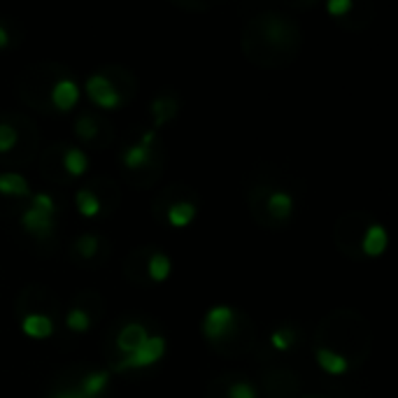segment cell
<instances>
[{"label":"cell","instance_id":"1","mask_svg":"<svg viewBox=\"0 0 398 398\" xmlns=\"http://www.w3.org/2000/svg\"><path fill=\"white\" fill-rule=\"evenodd\" d=\"M165 350H168V343H165L163 336H150L133 354L121 356V361L114 363V370H117V373H124V370H136V368L154 365L165 356Z\"/></svg>","mask_w":398,"mask_h":398},{"label":"cell","instance_id":"2","mask_svg":"<svg viewBox=\"0 0 398 398\" xmlns=\"http://www.w3.org/2000/svg\"><path fill=\"white\" fill-rule=\"evenodd\" d=\"M237 322V312L230 305H215L205 312L203 317V333L212 343H219L221 338L233 331V324Z\"/></svg>","mask_w":398,"mask_h":398},{"label":"cell","instance_id":"3","mask_svg":"<svg viewBox=\"0 0 398 398\" xmlns=\"http://www.w3.org/2000/svg\"><path fill=\"white\" fill-rule=\"evenodd\" d=\"M84 91L96 105L102 107V110H114V107H119L121 100H124L121 98V91L114 87V82L107 75H100V73L89 77L84 84Z\"/></svg>","mask_w":398,"mask_h":398},{"label":"cell","instance_id":"4","mask_svg":"<svg viewBox=\"0 0 398 398\" xmlns=\"http://www.w3.org/2000/svg\"><path fill=\"white\" fill-rule=\"evenodd\" d=\"M21 226H24V230H28V233H33L35 237H40V240H47V237H51V233L56 230V217L44 210L33 208V205H28L21 215Z\"/></svg>","mask_w":398,"mask_h":398},{"label":"cell","instance_id":"5","mask_svg":"<svg viewBox=\"0 0 398 398\" xmlns=\"http://www.w3.org/2000/svg\"><path fill=\"white\" fill-rule=\"evenodd\" d=\"M80 96H82L80 84H77L73 77H61V80H56V84L51 87L49 100L56 110L68 112V110H73L77 102H80Z\"/></svg>","mask_w":398,"mask_h":398},{"label":"cell","instance_id":"6","mask_svg":"<svg viewBox=\"0 0 398 398\" xmlns=\"http://www.w3.org/2000/svg\"><path fill=\"white\" fill-rule=\"evenodd\" d=\"M152 143H154V131H147L143 140L131 147H126L124 154H121V161L128 170H140L143 165L150 163L152 159Z\"/></svg>","mask_w":398,"mask_h":398},{"label":"cell","instance_id":"7","mask_svg":"<svg viewBox=\"0 0 398 398\" xmlns=\"http://www.w3.org/2000/svg\"><path fill=\"white\" fill-rule=\"evenodd\" d=\"M21 331L33 340H47L54 336V319L42 312H30L21 319Z\"/></svg>","mask_w":398,"mask_h":398},{"label":"cell","instance_id":"8","mask_svg":"<svg viewBox=\"0 0 398 398\" xmlns=\"http://www.w3.org/2000/svg\"><path fill=\"white\" fill-rule=\"evenodd\" d=\"M147 338H150V333H147V329L143 324H138V322L126 324L117 336V347L121 352V356L133 354V352H136Z\"/></svg>","mask_w":398,"mask_h":398},{"label":"cell","instance_id":"9","mask_svg":"<svg viewBox=\"0 0 398 398\" xmlns=\"http://www.w3.org/2000/svg\"><path fill=\"white\" fill-rule=\"evenodd\" d=\"M110 380H112V373L110 370H91L77 382V389L84 398H100L102 394L110 387Z\"/></svg>","mask_w":398,"mask_h":398},{"label":"cell","instance_id":"10","mask_svg":"<svg viewBox=\"0 0 398 398\" xmlns=\"http://www.w3.org/2000/svg\"><path fill=\"white\" fill-rule=\"evenodd\" d=\"M389 245V233L382 224H370L361 237V249L365 256H380Z\"/></svg>","mask_w":398,"mask_h":398},{"label":"cell","instance_id":"11","mask_svg":"<svg viewBox=\"0 0 398 398\" xmlns=\"http://www.w3.org/2000/svg\"><path fill=\"white\" fill-rule=\"evenodd\" d=\"M314 359H317L319 368L329 375H345L350 370V361L345 354H340L336 350H329V347H319L314 352Z\"/></svg>","mask_w":398,"mask_h":398},{"label":"cell","instance_id":"12","mask_svg":"<svg viewBox=\"0 0 398 398\" xmlns=\"http://www.w3.org/2000/svg\"><path fill=\"white\" fill-rule=\"evenodd\" d=\"M266 210L271 212V217H273V219H278V221L289 219V217H291V212H293L291 194H287V191H282V189L271 191L268 198H266Z\"/></svg>","mask_w":398,"mask_h":398},{"label":"cell","instance_id":"13","mask_svg":"<svg viewBox=\"0 0 398 398\" xmlns=\"http://www.w3.org/2000/svg\"><path fill=\"white\" fill-rule=\"evenodd\" d=\"M61 163H63V170H66L70 177H80L89 170V156L80 147H68V150L63 152Z\"/></svg>","mask_w":398,"mask_h":398},{"label":"cell","instance_id":"14","mask_svg":"<svg viewBox=\"0 0 398 398\" xmlns=\"http://www.w3.org/2000/svg\"><path fill=\"white\" fill-rule=\"evenodd\" d=\"M165 217H168L170 226L184 228V226H189V224L194 221V217H196V205L189 203V201H177V203L168 205V215H165Z\"/></svg>","mask_w":398,"mask_h":398},{"label":"cell","instance_id":"15","mask_svg":"<svg viewBox=\"0 0 398 398\" xmlns=\"http://www.w3.org/2000/svg\"><path fill=\"white\" fill-rule=\"evenodd\" d=\"M172 271V261L168 254L163 252H154L147 261V275H150L152 282H165L170 278Z\"/></svg>","mask_w":398,"mask_h":398},{"label":"cell","instance_id":"16","mask_svg":"<svg viewBox=\"0 0 398 398\" xmlns=\"http://www.w3.org/2000/svg\"><path fill=\"white\" fill-rule=\"evenodd\" d=\"M28 182L19 172H0V196H26L28 194Z\"/></svg>","mask_w":398,"mask_h":398},{"label":"cell","instance_id":"17","mask_svg":"<svg viewBox=\"0 0 398 398\" xmlns=\"http://www.w3.org/2000/svg\"><path fill=\"white\" fill-rule=\"evenodd\" d=\"M66 326L75 333H87L91 329V314H89L82 305L70 307L66 314Z\"/></svg>","mask_w":398,"mask_h":398},{"label":"cell","instance_id":"18","mask_svg":"<svg viewBox=\"0 0 398 398\" xmlns=\"http://www.w3.org/2000/svg\"><path fill=\"white\" fill-rule=\"evenodd\" d=\"M75 198H77V210H80V215H84V217H96L102 208L100 198L96 196L91 189H80Z\"/></svg>","mask_w":398,"mask_h":398},{"label":"cell","instance_id":"19","mask_svg":"<svg viewBox=\"0 0 398 398\" xmlns=\"http://www.w3.org/2000/svg\"><path fill=\"white\" fill-rule=\"evenodd\" d=\"M296 331L291 329V326H282V329L278 331H273V336H271V345L278 352H287V350H291L293 347V343H296Z\"/></svg>","mask_w":398,"mask_h":398},{"label":"cell","instance_id":"20","mask_svg":"<svg viewBox=\"0 0 398 398\" xmlns=\"http://www.w3.org/2000/svg\"><path fill=\"white\" fill-rule=\"evenodd\" d=\"M19 143V133L17 128L8 124V121H0V154H8L17 147Z\"/></svg>","mask_w":398,"mask_h":398},{"label":"cell","instance_id":"21","mask_svg":"<svg viewBox=\"0 0 398 398\" xmlns=\"http://www.w3.org/2000/svg\"><path fill=\"white\" fill-rule=\"evenodd\" d=\"M152 110H154V121H156V126H161L163 121L175 117V102L165 100V98H159V100L152 102Z\"/></svg>","mask_w":398,"mask_h":398},{"label":"cell","instance_id":"22","mask_svg":"<svg viewBox=\"0 0 398 398\" xmlns=\"http://www.w3.org/2000/svg\"><path fill=\"white\" fill-rule=\"evenodd\" d=\"M98 245H100V237L91 235V233L80 235V237H77V242H75L77 252H80L82 256H87V259H91V256L98 252Z\"/></svg>","mask_w":398,"mask_h":398},{"label":"cell","instance_id":"23","mask_svg":"<svg viewBox=\"0 0 398 398\" xmlns=\"http://www.w3.org/2000/svg\"><path fill=\"white\" fill-rule=\"evenodd\" d=\"M228 398H259V391L254 389V384H249L247 380H235L228 387Z\"/></svg>","mask_w":398,"mask_h":398},{"label":"cell","instance_id":"24","mask_svg":"<svg viewBox=\"0 0 398 398\" xmlns=\"http://www.w3.org/2000/svg\"><path fill=\"white\" fill-rule=\"evenodd\" d=\"M77 136H80L82 140H91L96 133H98V126H96V121L89 117V114H84V117H80L77 119Z\"/></svg>","mask_w":398,"mask_h":398},{"label":"cell","instance_id":"25","mask_svg":"<svg viewBox=\"0 0 398 398\" xmlns=\"http://www.w3.org/2000/svg\"><path fill=\"white\" fill-rule=\"evenodd\" d=\"M30 205L37 208V210L49 212V215H54V217H56V212H59V205H56V201L49 194H35L33 201H30Z\"/></svg>","mask_w":398,"mask_h":398},{"label":"cell","instance_id":"26","mask_svg":"<svg viewBox=\"0 0 398 398\" xmlns=\"http://www.w3.org/2000/svg\"><path fill=\"white\" fill-rule=\"evenodd\" d=\"M352 8H354L352 0H329V3H326V10H329V15L333 17H345Z\"/></svg>","mask_w":398,"mask_h":398},{"label":"cell","instance_id":"27","mask_svg":"<svg viewBox=\"0 0 398 398\" xmlns=\"http://www.w3.org/2000/svg\"><path fill=\"white\" fill-rule=\"evenodd\" d=\"M49 398H84L80 394V389L77 387H68V389H59V391H54Z\"/></svg>","mask_w":398,"mask_h":398},{"label":"cell","instance_id":"28","mask_svg":"<svg viewBox=\"0 0 398 398\" xmlns=\"http://www.w3.org/2000/svg\"><path fill=\"white\" fill-rule=\"evenodd\" d=\"M10 44V30L5 28L3 24H0V49H5Z\"/></svg>","mask_w":398,"mask_h":398}]
</instances>
